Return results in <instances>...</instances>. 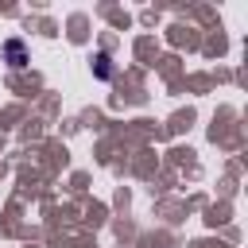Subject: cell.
Returning a JSON list of instances; mask_svg holds the SVG:
<instances>
[{"label": "cell", "instance_id": "obj_1", "mask_svg": "<svg viewBox=\"0 0 248 248\" xmlns=\"http://www.w3.org/2000/svg\"><path fill=\"white\" fill-rule=\"evenodd\" d=\"M8 54H12V66H23V50H19V43H8Z\"/></svg>", "mask_w": 248, "mask_h": 248}]
</instances>
